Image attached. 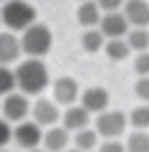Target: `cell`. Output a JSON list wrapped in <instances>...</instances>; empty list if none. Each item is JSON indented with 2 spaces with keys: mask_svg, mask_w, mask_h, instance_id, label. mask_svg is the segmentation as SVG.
Here are the masks:
<instances>
[{
  "mask_svg": "<svg viewBox=\"0 0 149 152\" xmlns=\"http://www.w3.org/2000/svg\"><path fill=\"white\" fill-rule=\"evenodd\" d=\"M13 72H16V88L27 96H40L45 86L51 83L48 67L37 56H27V61H19Z\"/></svg>",
  "mask_w": 149,
  "mask_h": 152,
  "instance_id": "cell-1",
  "label": "cell"
},
{
  "mask_svg": "<svg viewBox=\"0 0 149 152\" xmlns=\"http://www.w3.org/2000/svg\"><path fill=\"white\" fill-rule=\"evenodd\" d=\"M19 40H21V53L37 56V59L48 56L51 48H53V32H51V27H45L40 21H32L27 29H21Z\"/></svg>",
  "mask_w": 149,
  "mask_h": 152,
  "instance_id": "cell-2",
  "label": "cell"
},
{
  "mask_svg": "<svg viewBox=\"0 0 149 152\" xmlns=\"http://www.w3.org/2000/svg\"><path fill=\"white\" fill-rule=\"evenodd\" d=\"M0 16H3V24L13 32H21L27 29L32 21H37V11L32 3L27 0H3V8H0Z\"/></svg>",
  "mask_w": 149,
  "mask_h": 152,
  "instance_id": "cell-3",
  "label": "cell"
},
{
  "mask_svg": "<svg viewBox=\"0 0 149 152\" xmlns=\"http://www.w3.org/2000/svg\"><path fill=\"white\" fill-rule=\"evenodd\" d=\"M93 128L99 131V136L101 139H120L123 136V131L128 128V115L125 112H120V110H104V112H99L96 115V123H93Z\"/></svg>",
  "mask_w": 149,
  "mask_h": 152,
  "instance_id": "cell-4",
  "label": "cell"
},
{
  "mask_svg": "<svg viewBox=\"0 0 149 152\" xmlns=\"http://www.w3.org/2000/svg\"><path fill=\"white\" fill-rule=\"evenodd\" d=\"M29 110H32V104H29L27 94H21V91H11V94H5V96H3L0 112H3V118H5V120H11V123L27 120Z\"/></svg>",
  "mask_w": 149,
  "mask_h": 152,
  "instance_id": "cell-5",
  "label": "cell"
},
{
  "mask_svg": "<svg viewBox=\"0 0 149 152\" xmlns=\"http://www.w3.org/2000/svg\"><path fill=\"white\" fill-rule=\"evenodd\" d=\"M13 142L21 150H32L43 144V126H37L35 120H19V126L13 128Z\"/></svg>",
  "mask_w": 149,
  "mask_h": 152,
  "instance_id": "cell-6",
  "label": "cell"
},
{
  "mask_svg": "<svg viewBox=\"0 0 149 152\" xmlns=\"http://www.w3.org/2000/svg\"><path fill=\"white\" fill-rule=\"evenodd\" d=\"M99 29L107 37H125V32L131 29V24H128V19H125L123 11H104L101 21H99Z\"/></svg>",
  "mask_w": 149,
  "mask_h": 152,
  "instance_id": "cell-7",
  "label": "cell"
},
{
  "mask_svg": "<svg viewBox=\"0 0 149 152\" xmlns=\"http://www.w3.org/2000/svg\"><path fill=\"white\" fill-rule=\"evenodd\" d=\"M77 99H80V86H77L75 77L64 75V77L53 80V102H56V104L69 107V104H75Z\"/></svg>",
  "mask_w": 149,
  "mask_h": 152,
  "instance_id": "cell-8",
  "label": "cell"
},
{
  "mask_svg": "<svg viewBox=\"0 0 149 152\" xmlns=\"http://www.w3.org/2000/svg\"><path fill=\"white\" fill-rule=\"evenodd\" d=\"M29 112H32V120H35L37 126H56V123L61 120L59 104H56L53 99H37Z\"/></svg>",
  "mask_w": 149,
  "mask_h": 152,
  "instance_id": "cell-9",
  "label": "cell"
},
{
  "mask_svg": "<svg viewBox=\"0 0 149 152\" xmlns=\"http://www.w3.org/2000/svg\"><path fill=\"white\" fill-rule=\"evenodd\" d=\"M80 104L91 112V115H99L109 107V91L101 88V86H91L80 94Z\"/></svg>",
  "mask_w": 149,
  "mask_h": 152,
  "instance_id": "cell-10",
  "label": "cell"
},
{
  "mask_svg": "<svg viewBox=\"0 0 149 152\" xmlns=\"http://www.w3.org/2000/svg\"><path fill=\"white\" fill-rule=\"evenodd\" d=\"M61 126H64L69 134L80 131V128H88V126H91V112H88L83 104H69V107L64 110V115H61Z\"/></svg>",
  "mask_w": 149,
  "mask_h": 152,
  "instance_id": "cell-11",
  "label": "cell"
},
{
  "mask_svg": "<svg viewBox=\"0 0 149 152\" xmlns=\"http://www.w3.org/2000/svg\"><path fill=\"white\" fill-rule=\"evenodd\" d=\"M123 13L131 27H149V3L147 0H125Z\"/></svg>",
  "mask_w": 149,
  "mask_h": 152,
  "instance_id": "cell-12",
  "label": "cell"
},
{
  "mask_svg": "<svg viewBox=\"0 0 149 152\" xmlns=\"http://www.w3.org/2000/svg\"><path fill=\"white\" fill-rule=\"evenodd\" d=\"M21 56V40L16 37L13 29L0 32V64H13Z\"/></svg>",
  "mask_w": 149,
  "mask_h": 152,
  "instance_id": "cell-13",
  "label": "cell"
},
{
  "mask_svg": "<svg viewBox=\"0 0 149 152\" xmlns=\"http://www.w3.org/2000/svg\"><path fill=\"white\" fill-rule=\"evenodd\" d=\"M69 142H72V136H69V131H67L64 126H48V131L43 134V147H45L48 152L67 150Z\"/></svg>",
  "mask_w": 149,
  "mask_h": 152,
  "instance_id": "cell-14",
  "label": "cell"
},
{
  "mask_svg": "<svg viewBox=\"0 0 149 152\" xmlns=\"http://www.w3.org/2000/svg\"><path fill=\"white\" fill-rule=\"evenodd\" d=\"M101 5L96 3V0H80V5H77V24L85 29V27H99V21H101Z\"/></svg>",
  "mask_w": 149,
  "mask_h": 152,
  "instance_id": "cell-15",
  "label": "cell"
},
{
  "mask_svg": "<svg viewBox=\"0 0 149 152\" xmlns=\"http://www.w3.org/2000/svg\"><path fill=\"white\" fill-rule=\"evenodd\" d=\"M104 43H107V35L99 27H85L83 35H80V45H83L85 53H99L104 48Z\"/></svg>",
  "mask_w": 149,
  "mask_h": 152,
  "instance_id": "cell-16",
  "label": "cell"
},
{
  "mask_svg": "<svg viewBox=\"0 0 149 152\" xmlns=\"http://www.w3.org/2000/svg\"><path fill=\"white\" fill-rule=\"evenodd\" d=\"M104 51H107V56H109L112 61H125V59L133 53L125 37H107V43H104Z\"/></svg>",
  "mask_w": 149,
  "mask_h": 152,
  "instance_id": "cell-17",
  "label": "cell"
},
{
  "mask_svg": "<svg viewBox=\"0 0 149 152\" xmlns=\"http://www.w3.org/2000/svg\"><path fill=\"white\" fill-rule=\"evenodd\" d=\"M125 40L131 45V51H147L149 48V27H131L125 32Z\"/></svg>",
  "mask_w": 149,
  "mask_h": 152,
  "instance_id": "cell-18",
  "label": "cell"
},
{
  "mask_svg": "<svg viewBox=\"0 0 149 152\" xmlns=\"http://www.w3.org/2000/svg\"><path fill=\"white\" fill-rule=\"evenodd\" d=\"M125 152H149V128H133L125 139Z\"/></svg>",
  "mask_w": 149,
  "mask_h": 152,
  "instance_id": "cell-19",
  "label": "cell"
},
{
  "mask_svg": "<svg viewBox=\"0 0 149 152\" xmlns=\"http://www.w3.org/2000/svg\"><path fill=\"white\" fill-rule=\"evenodd\" d=\"M99 139H101V136H99V131L88 126V128L75 131V139H72V142H75V147H80V150L91 152V150H96V147H99Z\"/></svg>",
  "mask_w": 149,
  "mask_h": 152,
  "instance_id": "cell-20",
  "label": "cell"
},
{
  "mask_svg": "<svg viewBox=\"0 0 149 152\" xmlns=\"http://www.w3.org/2000/svg\"><path fill=\"white\" fill-rule=\"evenodd\" d=\"M16 91V72L11 69V64H0V96Z\"/></svg>",
  "mask_w": 149,
  "mask_h": 152,
  "instance_id": "cell-21",
  "label": "cell"
},
{
  "mask_svg": "<svg viewBox=\"0 0 149 152\" xmlns=\"http://www.w3.org/2000/svg\"><path fill=\"white\" fill-rule=\"evenodd\" d=\"M128 123H131V128H149V102L139 104L128 115Z\"/></svg>",
  "mask_w": 149,
  "mask_h": 152,
  "instance_id": "cell-22",
  "label": "cell"
},
{
  "mask_svg": "<svg viewBox=\"0 0 149 152\" xmlns=\"http://www.w3.org/2000/svg\"><path fill=\"white\" fill-rule=\"evenodd\" d=\"M11 142H13V126H11V120L0 118V150L8 147Z\"/></svg>",
  "mask_w": 149,
  "mask_h": 152,
  "instance_id": "cell-23",
  "label": "cell"
},
{
  "mask_svg": "<svg viewBox=\"0 0 149 152\" xmlns=\"http://www.w3.org/2000/svg\"><path fill=\"white\" fill-rule=\"evenodd\" d=\"M133 69H136V75H149V48L147 51H136Z\"/></svg>",
  "mask_w": 149,
  "mask_h": 152,
  "instance_id": "cell-24",
  "label": "cell"
},
{
  "mask_svg": "<svg viewBox=\"0 0 149 152\" xmlns=\"http://www.w3.org/2000/svg\"><path fill=\"white\" fill-rule=\"evenodd\" d=\"M96 150L99 152H125V144H123L120 139H104Z\"/></svg>",
  "mask_w": 149,
  "mask_h": 152,
  "instance_id": "cell-25",
  "label": "cell"
},
{
  "mask_svg": "<svg viewBox=\"0 0 149 152\" xmlns=\"http://www.w3.org/2000/svg\"><path fill=\"white\" fill-rule=\"evenodd\" d=\"M136 96L141 102H149V75H139V80H136Z\"/></svg>",
  "mask_w": 149,
  "mask_h": 152,
  "instance_id": "cell-26",
  "label": "cell"
},
{
  "mask_svg": "<svg viewBox=\"0 0 149 152\" xmlns=\"http://www.w3.org/2000/svg\"><path fill=\"white\" fill-rule=\"evenodd\" d=\"M96 3L101 5V11H120L125 0H96Z\"/></svg>",
  "mask_w": 149,
  "mask_h": 152,
  "instance_id": "cell-27",
  "label": "cell"
},
{
  "mask_svg": "<svg viewBox=\"0 0 149 152\" xmlns=\"http://www.w3.org/2000/svg\"><path fill=\"white\" fill-rule=\"evenodd\" d=\"M61 152H85V150H80V147H67V150H61Z\"/></svg>",
  "mask_w": 149,
  "mask_h": 152,
  "instance_id": "cell-28",
  "label": "cell"
},
{
  "mask_svg": "<svg viewBox=\"0 0 149 152\" xmlns=\"http://www.w3.org/2000/svg\"><path fill=\"white\" fill-rule=\"evenodd\" d=\"M27 152H48V150H45V147H43V150H40V147H32V150H27Z\"/></svg>",
  "mask_w": 149,
  "mask_h": 152,
  "instance_id": "cell-29",
  "label": "cell"
},
{
  "mask_svg": "<svg viewBox=\"0 0 149 152\" xmlns=\"http://www.w3.org/2000/svg\"><path fill=\"white\" fill-rule=\"evenodd\" d=\"M0 152H11V150H5V147H3V150H0Z\"/></svg>",
  "mask_w": 149,
  "mask_h": 152,
  "instance_id": "cell-30",
  "label": "cell"
},
{
  "mask_svg": "<svg viewBox=\"0 0 149 152\" xmlns=\"http://www.w3.org/2000/svg\"><path fill=\"white\" fill-rule=\"evenodd\" d=\"M0 24H3V16H0Z\"/></svg>",
  "mask_w": 149,
  "mask_h": 152,
  "instance_id": "cell-31",
  "label": "cell"
},
{
  "mask_svg": "<svg viewBox=\"0 0 149 152\" xmlns=\"http://www.w3.org/2000/svg\"><path fill=\"white\" fill-rule=\"evenodd\" d=\"M77 3H80V0H77Z\"/></svg>",
  "mask_w": 149,
  "mask_h": 152,
  "instance_id": "cell-32",
  "label": "cell"
},
{
  "mask_svg": "<svg viewBox=\"0 0 149 152\" xmlns=\"http://www.w3.org/2000/svg\"><path fill=\"white\" fill-rule=\"evenodd\" d=\"M0 3H3V0H0Z\"/></svg>",
  "mask_w": 149,
  "mask_h": 152,
  "instance_id": "cell-33",
  "label": "cell"
}]
</instances>
